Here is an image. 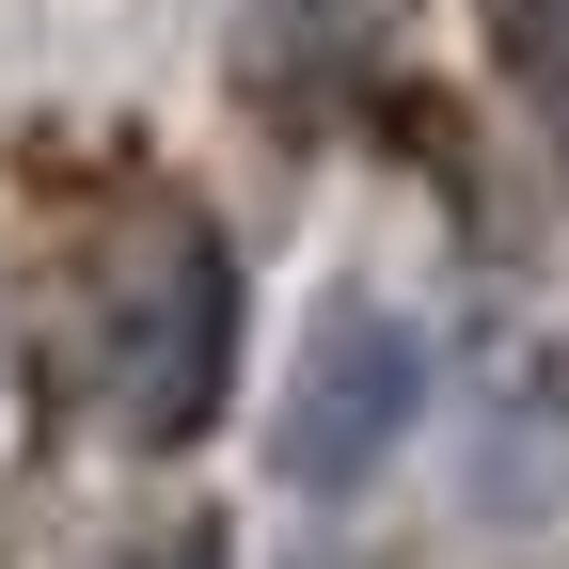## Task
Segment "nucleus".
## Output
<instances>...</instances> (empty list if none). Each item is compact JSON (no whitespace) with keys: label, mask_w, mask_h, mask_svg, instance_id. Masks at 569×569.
I'll list each match as a JSON object with an SVG mask.
<instances>
[{"label":"nucleus","mask_w":569,"mask_h":569,"mask_svg":"<svg viewBox=\"0 0 569 569\" xmlns=\"http://www.w3.org/2000/svg\"><path fill=\"white\" fill-rule=\"evenodd\" d=\"M222 396H238V253H222V222L159 206L111 269V411H127V443H206Z\"/></svg>","instance_id":"1"},{"label":"nucleus","mask_w":569,"mask_h":569,"mask_svg":"<svg viewBox=\"0 0 569 569\" xmlns=\"http://www.w3.org/2000/svg\"><path fill=\"white\" fill-rule=\"evenodd\" d=\"M427 427V348L396 301L365 284H332L301 317V365H284V411H269V475L301 490V507H348V490H380L396 443Z\"/></svg>","instance_id":"2"},{"label":"nucleus","mask_w":569,"mask_h":569,"mask_svg":"<svg viewBox=\"0 0 569 569\" xmlns=\"http://www.w3.org/2000/svg\"><path fill=\"white\" fill-rule=\"evenodd\" d=\"M490 507H553L569 490V365L553 348H507V396H490Z\"/></svg>","instance_id":"3"},{"label":"nucleus","mask_w":569,"mask_h":569,"mask_svg":"<svg viewBox=\"0 0 569 569\" xmlns=\"http://www.w3.org/2000/svg\"><path fill=\"white\" fill-rule=\"evenodd\" d=\"M127 569H222V538L190 522V538H159V553H127Z\"/></svg>","instance_id":"4"}]
</instances>
